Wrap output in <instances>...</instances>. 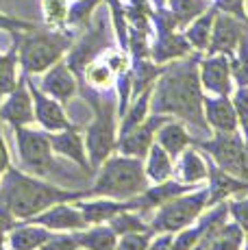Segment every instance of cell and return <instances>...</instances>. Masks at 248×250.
Returning <instances> with one entry per match:
<instances>
[{"label":"cell","instance_id":"obj_1","mask_svg":"<svg viewBox=\"0 0 248 250\" xmlns=\"http://www.w3.org/2000/svg\"><path fill=\"white\" fill-rule=\"evenodd\" d=\"M200 57H192L179 63H165L164 72L155 81L150 98V113L170 115L185 124L209 133L203 113V85L198 76Z\"/></svg>","mask_w":248,"mask_h":250},{"label":"cell","instance_id":"obj_2","mask_svg":"<svg viewBox=\"0 0 248 250\" xmlns=\"http://www.w3.org/2000/svg\"><path fill=\"white\" fill-rule=\"evenodd\" d=\"M81 198H89V189H65L13 166H9L0 179V205L7 207L20 222L57 203H74Z\"/></svg>","mask_w":248,"mask_h":250},{"label":"cell","instance_id":"obj_3","mask_svg":"<svg viewBox=\"0 0 248 250\" xmlns=\"http://www.w3.org/2000/svg\"><path fill=\"white\" fill-rule=\"evenodd\" d=\"M83 96L87 104L92 107V122L85 128V148L92 170L100 167L107 157H111L118 150V103L116 96L103 98L100 91L85 87Z\"/></svg>","mask_w":248,"mask_h":250},{"label":"cell","instance_id":"obj_4","mask_svg":"<svg viewBox=\"0 0 248 250\" xmlns=\"http://www.w3.org/2000/svg\"><path fill=\"white\" fill-rule=\"evenodd\" d=\"M146 187L148 176L144 172V161L126 155H111L100 163L96 183L89 187V198L107 196L116 200H128L140 196Z\"/></svg>","mask_w":248,"mask_h":250},{"label":"cell","instance_id":"obj_5","mask_svg":"<svg viewBox=\"0 0 248 250\" xmlns=\"http://www.w3.org/2000/svg\"><path fill=\"white\" fill-rule=\"evenodd\" d=\"M72 46V35L61 31H35L18 37V59L22 72L35 76L44 74L50 65L61 61V57Z\"/></svg>","mask_w":248,"mask_h":250},{"label":"cell","instance_id":"obj_6","mask_svg":"<svg viewBox=\"0 0 248 250\" xmlns=\"http://www.w3.org/2000/svg\"><path fill=\"white\" fill-rule=\"evenodd\" d=\"M207 187H200V189L196 187L157 207L150 220L152 233H179L181 229L192 227L207 209Z\"/></svg>","mask_w":248,"mask_h":250},{"label":"cell","instance_id":"obj_7","mask_svg":"<svg viewBox=\"0 0 248 250\" xmlns=\"http://www.w3.org/2000/svg\"><path fill=\"white\" fill-rule=\"evenodd\" d=\"M18 144V155H20L22 170L33 176L46 179L55 172V150H52L50 135L44 128H31V126H18L13 128Z\"/></svg>","mask_w":248,"mask_h":250},{"label":"cell","instance_id":"obj_8","mask_svg":"<svg viewBox=\"0 0 248 250\" xmlns=\"http://www.w3.org/2000/svg\"><path fill=\"white\" fill-rule=\"evenodd\" d=\"M194 144L198 146V150L207 152L220 170L237 176V179L248 181V157H246V146H244L242 131L216 133L213 137L198 139Z\"/></svg>","mask_w":248,"mask_h":250},{"label":"cell","instance_id":"obj_9","mask_svg":"<svg viewBox=\"0 0 248 250\" xmlns=\"http://www.w3.org/2000/svg\"><path fill=\"white\" fill-rule=\"evenodd\" d=\"M26 83H28V91H31V98H33L35 122L40 124L44 131L57 133V131H63V128L74 126V124L70 122L68 113H65L63 103H59V100H55L52 96L44 94V91L40 89V85H37V81L33 79L31 74H26Z\"/></svg>","mask_w":248,"mask_h":250},{"label":"cell","instance_id":"obj_10","mask_svg":"<svg viewBox=\"0 0 248 250\" xmlns=\"http://www.w3.org/2000/svg\"><path fill=\"white\" fill-rule=\"evenodd\" d=\"M0 122L9 124L11 128L18 126H31L35 122V113H33V98L28 91L26 74L18 79V85L0 100Z\"/></svg>","mask_w":248,"mask_h":250},{"label":"cell","instance_id":"obj_11","mask_svg":"<svg viewBox=\"0 0 248 250\" xmlns=\"http://www.w3.org/2000/svg\"><path fill=\"white\" fill-rule=\"evenodd\" d=\"M170 115H159V113H148V118L135 126L131 133H126L124 137L118 139V152L126 157H135V159H142L148 155L150 146L155 144L157 131L161 128V124L168 122Z\"/></svg>","mask_w":248,"mask_h":250},{"label":"cell","instance_id":"obj_12","mask_svg":"<svg viewBox=\"0 0 248 250\" xmlns=\"http://www.w3.org/2000/svg\"><path fill=\"white\" fill-rule=\"evenodd\" d=\"M200 85L205 94L211 96H231L233 94V76L231 61L227 55H207L200 59L198 65Z\"/></svg>","mask_w":248,"mask_h":250},{"label":"cell","instance_id":"obj_13","mask_svg":"<svg viewBox=\"0 0 248 250\" xmlns=\"http://www.w3.org/2000/svg\"><path fill=\"white\" fill-rule=\"evenodd\" d=\"M244 37V22L237 20L228 13H216L211 28V40L207 46V55H227L231 57L240 46V40Z\"/></svg>","mask_w":248,"mask_h":250},{"label":"cell","instance_id":"obj_14","mask_svg":"<svg viewBox=\"0 0 248 250\" xmlns=\"http://www.w3.org/2000/svg\"><path fill=\"white\" fill-rule=\"evenodd\" d=\"M26 222L40 224V227H46L48 230H55V233H74V230H83L89 227L85 222L83 213L79 211V207L70 203L52 205L46 211H41V213L28 218Z\"/></svg>","mask_w":248,"mask_h":250},{"label":"cell","instance_id":"obj_15","mask_svg":"<svg viewBox=\"0 0 248 250\" xmlns=\"http://www.w3.org/2000/svg\"><path fill=\"white\" fill-rule=\"evenodd\" d=\"M203 113L209 131L216 133H235L240 131V118L233 107L231 96H203Z\"/></svg>","mask_w":248,"mask_h":250},{"label":"cell","instance_id":"obj_16","mask_svg":"<svg viewBox=\"0 0 248 250\" xmlns=\"http://www.w3.org/2000/svg\"><path fill=\"white\" fill-rule=\"evenodd\" d=\"M104 44H107V33H104V24L100 22L98 28H89V33L79 42L74 48H70V55L65 59L68 68L74 72L76 79L83 76V70L87 68V63H92L94 59H98L104 50Z\"/></svg>","mask_w":248,"mask_h":250},{"label":"cell","instance_id":"obj_17","mask_svg":"<svg viewBox=\"0 0 248 250\" xmlns=\"http://www.w3.org/2000/svg\"><path fill=\"white\" fill-rule=\"evenodd\" d=\"M40 89L44 94L52 96L59 103H68L76 96L79 91V81H76L74 72L68 68L65 61H57L55 65H50L48 70L41 74Z\"/></svg>","mask_w":248,"mask_h":250},{"label":"cell","instance_id":"obj_18","mask_svg":"<svg viewBox=\"0 0 248 250\" xmlns=\"http://www.w3.org/2000/svg\"><path fill=\"white\" fill-rule=\"evenodd\" d=\"M74 205L79 207V211L83 213L85 222L92 227V224H107L113 215L122 213L126 209H135V200H116V198H107V196H92V200H74Z\"/></svg>","mask_w":248,"mask_h":250},{"label":"cell","instance_id":"obj_19","mask_svg":"<svg viewBox=\"0 0 248 250\" xmlns=\"http://www.w3.org/2000/svg\"><path fill=\"white\" fill-rule=\"evenodd\" d=\"M48 135H50V144H52L55 155H61L72 163H76L85 174L92 172V166H89V159H87V148H85V139L79 133V128L70 126V128H63V131L48 133Z\"/></svg>","mask_w":248,"mask_h":250},{"label":"cell","instance_id":"obj_20","mask_svg":"<svg viewBox=\"0 0 248 250\" xmlns=\"http://www.w3.org/2000/svg\"><path fill=\"white\" fill-rule=\"evenodd\" d=\"M209 166V198H207V207H213L222 200H228L233 196H240V194H248V181L244 179H237V176L228 174V172L220 170L216 163H207Z\"/></svg>","mask_w":248,"mask_h":250},{"label":"cell","instance_id":"obj_21","mask_svg":"<svg viewBox=\"0 0 248 250\" xmlns=\"http://www.w3.org/2000/svg\"><path fill=\"white\" fill-rule=\"evenodd\" d=\"M192 52V46H189L187 37L183 33L176 31H159V40L152 46V61L159 65L164 63H172V61L185 59V57Z\"/></svg>","mask_w":248,"mask_h":250},{"label":"cell","instance_id":"obj_22","mask_svg":"<svg viewBox=\"0 0 248 250\" xmlns=\"http://www.w3.org/2000/svg\"><path fill=\"white\" fill-rule=\"evenodd\" d=\"M172 176L176 181L185 183V185L198 187V183L207 181L209 166H207L205 157L200 155L198 150H194V148H185V150L179 155V159H176Z\"/></svg>","mask_w":248,"mask_h":250},{"label":"cell","instance_id":"obj_23","mask_svg":"<svg viewBox=\"0 0 248 250\" xmlns=\"http://www.w3.org/2000/svg\"><path fill=\"white\" fill-rule=\"evenodd\" d=\"M155 142L159 144L161 148H164L165 152H168L172 159H179V155L185 150V148H189L196 139L187 133V128H185V122H181V120H174L170 118L168 122L161 124V128L157 131V137Z\"/></svg>","mask_w":248,"mask_h":250},{"label":"cell","instance_id":"obj_24","mask_svg":"<svg viewBox=\"0 0 248 250\" xmlns=\"http://www.w3.org/2000/svg\"><path fill=\"white\" fill-rule=\"evenodd\" d=\"M246 233L237 222H224L220 229L205 235L194 250H242Z\"/></svg>","mask_w":248,"mask_h":250},{"label":"cell","instance_id":"obj_25","mask_svg":"<svg viewBox=\"0 0 248 250\" xmlns=\"http://www.w3.org/2000/svg\"><path fill=\"white\" fill-rule=\"evenodd\" d=\"M55 235V230L33 222H20L13 230L7 233V244L11 250H40Z\"/></svg>","mask_w":248,"mask_h":250},{"label":"cell","instance_id":"obj_26","mask_svg":"<svg viewBox=\"0 0 248 250\" xmlns=\"http://www.w3.org/2000/svg\"><path fill=\"white\" fill-rule=\"evenodd\" d=\"M74 239L83 250H113L118 235L109 224H92L83 230H74Z\"/></svg>","mask_w":248,"mask_h":250},{"label":"cell","instance_id":"obj_27","mask_svg":"<svg viewBox=\"0 0 248 250\" xmlns=\"http://www.w3.org/2000/svg\"><path fill=\"white\" fill-rule=\"evenodd\" d=\"M144 172L150 183H164V181L172 179L174 159L155 142L150 146L148 155L144 157Z\"/></svg>","mask_w":248,"mask_h":250},{"label":"cell","instance_id":"obj_28","mask_svg":"<svg viewBox=\"0 0 248 250\" xmlns=\"http://www.w3.org/2000/svg\"><path fill=\"white\" fill-rule=\"evenodd\" d=\"M165 65H159L155 63V61H146L144 57L142 59H135V63L128 68L131 72V100L135 98V96H140L144 89H148L155 85V81L159 79V74L164 72Z\"/></svg>","mask_w":248,"mask_h":250},{"label":"cell","instance_id":"obj_29","mask_svg":"<svg viewBox=\"0 0 248 250\" xmlns=\"http://www.w3.org/2000/svg\"><path fill=\"white\" fill-rule=\"evenodd\" d=\"M218 9H207L203 11L198 18H194L189 28L185 31V37H187L189 46L196 48V50H207L209 40H211V28H213V18H216Z\"/></svg>","mask_w":248,"mask_h":250},{"label":"cell","instance_id":"obj_30","mask_svg":"<svg viewBox=\"0 0 248 250\" xmlns=\"http://www.w3.org/2000/svg\"><path fill=\"white\" fill-rule=\"evenodd\" d=\"M107 224L111 227V230L118 237H120V235H128V233H148V230H152L150 222L144 220V213L135 211V209H126V211H122V213L113 215Z\"/></svg>","mask_w":248,"mask_h":250},{"label":"cell","instance_id":"obj_31","mask_svg":"<svg viewBox=\"0 0 248 250\" xmlns=\"http://www.w3.org/2000/svg\"><path fill=\"white\" fill-rule=\"evenodd\" d=\"M83 79L87 87L96 91H111L113 83H116V74L109 70V65L103 59H94L92 63H87V68L83 70Z\"/></svg>","mask_w":248,"mask_h":250},{"label":"cell","instance_id":"obj_32","mask_svg":"<svg viewBox=\"0 0 248 250\" xmlns=\"http://www.w3.org/2000/svg\"><path fill=\"white\" fill-rule=\"evenodd\" d=\"M18 46H13L9 52L0 55V100L18 85Z\"/></svg>","mask_w":248,"mask_h":250},{"label":"cell","instance_id":"obj_33","mask_svg":"<svg viewBox=\"0 0 248 250\" xmlns=\"http://www.w3.org/2000/svg\"><path fill=\"white\" fill-rule=\"evenodd\" d=\"M228 61H231L233 83H237V87L240 85H248V37L246 35L240 40V46L228 57Z\"/></svg>","mask_w":248,"mask_h":250},{"label":"cell","instance_id":"obj_34","mask_svg":"<svg viewBox=\"0 0 248 250\" xmlns=\"http://www.w3.org/2000/svg\"><path fill=\"white\" fill-rule=\"evenodd\" d=\"M203 11H207L203 0H170V13L174 16V20L179 26L189 24Z\"/></svg>","mask_w":248,"mask_h":250},{"label":"cell","instance_id":"obj_35","mask_svg":"<svg viewBox=\"0 0 248 250\" xmlns=\"http://www.w3.org/2000/svg\"><path fill=\"white\" fill-rule=\"evenodd\" d=\"M44 20L48 26H63L68 20V0H44Z\"/></svg>","mask_w":248,"mask_h":250},{"label":"cell","instance_id":"obj_36","mask_svg":"<svg viewBox=\"0 0 248 250\" xmlns=\"http://www.w3.org/2000/svg\"><path fill=\"white\" fill-rule=\"evenodd\" d=\"M100 0H76L72 7L68 9V22L70 26H85V24L89 22V18H92L94 9H96V4Z\"/></svg>","mask_w":248,"mask_h":250},{"label":"cell","instance_id":"obj_37","mask_svg":"<svg viewBox=\"0 0 248 250\" xmlns=\"http://www.w3.org/2000/svg\"><path fill=\"white\" fill-rule=\"evenodd\" d=\"M152 230L148 233H128V235H120L116 242L113 250H146L152 239Z\"/></svg>","mask_w":248,"mask_h":250},{"label":"cell","instance_id":"obj_38","mask_svg":"<svg viewBox=\"0 0 248 250\" xmlns=\"http://www.w3.org/2000/svg\"><path fill=\"white\" fill-rule=\"evenodd\" d=\"M228 203V215L233 218V222H237L242 230L248 235V196L246 198H233L227 200Z\"/></svg>","mask_w":248,"mask_h":250},{"label":"cell","instance_id":"obj_39","mask_svg":"<svg viewBox=\"0 0 248 250\" xmlns=\"http://www.w3.org/2000/svg\"><path fill=\"white\" fill-rule=\"evenodd\" d=\"M231 100L237 111V118H240V128L246 126L248 124V85H240L231 94Z\"/></svg>","mask_w":248,"mask_h":250},{"label":"cell","instance_id":"obj_40","mask_svg":"<svg viewBox=\"0 0 248 250\" xmlns=\"http://www.w3.org/2000/svg\"><path fill=\"white\" fill-rule=\"evenodd\" d=\"M100 59H103L104 63L109 65V70H111L116 76L120 74V72H124V70H128V68H131V61H128V57L124 55V52L113 50V48H109V50H104L103 55H100Z\"/></svg>","mask_w":248,"mask_h":250},{"label":"cell","instance_id":"obj_41","mask_svg":"<svg viewBox=\"0 0 248 250\" xmlns=\"http://www.w3.org/2000/svg\"><path fill=\"white\" fill-rule=\"evenodd\" d=\"M40 250H81L74 239V233H55Z\"/></svg>","mask_w":248,"mask_h":250},{"label":"cell","instance_id":"obj_42","mask_svg":"<svg viewBox=\"0 0 248 250\" xmlns=\"http://www.w3.org/2000/svg\"><path fill=\"white\" fill-rule=\"evenodd\" d=\"M216 9L222 13H228V16H235L242 22H248L246 0H216Z\"/></svg>","mask_w":248,"mask_h":250},{"label":"cell","instance_id":"obj_43","mask_svg":"<svg viewBox=\"0 0 248 250\" xmlns=\"http://www.w3.org/2000/svg\"><path fill=\"white\" fill-rule=\"evenodd\" d=\"M0 28H4V31H33L35 28V24L31 22H22V20H16V18H9V16H2L0 13Z\"/></svg>","mask_w":248,"mask_h":250},{"label":"cell","instance_id":"obj_44","mask_svg":"<svg viewBox=\"0 0 248 250\" xmlns=\"http://www.w3.org/2000/svg\"><path fill=\"white\" fill-rule=\"evenodd\" d=\"M20 224V220L7 209V207L0 205V235H7L9 230H13Z\"/></svg>","mask_w":248,"mask_h":250},{"label":"cell","instance_id":"obj_45","mask_svg":"<svg viewBox=\"0 0 248 250\" xmlns=\"http://www.w3.org/2000/svg\"><path fill=\"white\" fill-rule=\"evenodd\" d=\"M172 237L174 233H155L146 250H172Z\"/></svg>","mask_w":248,"mask_h":250},{"label":"cell","instance_id":"obj_46","mask_svg":"<svg viewBox=\"0 0 248 250\" xmlns=\"http://www.w3.org/2000/svg\"><path fill=\"white\" fill-rule=\"evenodd\" d=\"M11 166V157H9V146L4 142V133H2V122H0V179L7 172V167Z\"/></svg>","mask_w":248,"mask_h":250},{"label":"cell","instance_id":"obj_47","mask_svg":"<svg viewBox=\"0 0 248 250\" xmlns=\"http://www.w3.org/2000/svg\"><path fill=\"white\" fill-rule=\"evenodd\" d=\"M242 135H244V146H246V157H248V126H242Z\"/></svg>","mask_w":248,"mask_h":250},{"label":"cell","instance_id":"obj_48","mask_svg":"<svg viewBox=\"0 0 248 250\" xmlns=\"http://www.w3.org/2000/svg\"><path fill=\"white\" fill-rule=\"evenodd\" d=\"M4 239H7V235H0V244H2V242H4Z\"/></svg>","mask_w":248,"mask_h":250},{"label":"cell","instance_id":"obj_49","mask_svg":"<svg viewBox=\"0 0 248 250\" xmlns=\"http://www.w3.org/2000/svg\"><path fill=\"white\" fill-rule=\"evenodd\" d=\"M0 250H7V248H4V242H2V244H0Z\"/></svg>","mask_w":248,"mask_h":250},{"label":"cell","instance_id":"obj_50","mask_svg":"<svg viewBox=\"0 0 248 250\" xmlns=\"http://www.w3.org/2000/svg\"><path fill=\"white\" fill-rule=\"evenodd\" d=\"M246 16H248V0H246Z\"/></svg>","mask_w":248,"mask_h":250},{"label":"cell","instance_id":"obj_51","mask_svg":"<svg viewBox=\"0 0 248 250\" xmlns=\"http://www.w3.org/2000/svg\"><path fill=\"white\" fill-rule=\"evenodd\" d=\"M159 2H161V0H159Z\"/></svg>","mask_w":248,"mask_h":250},{"label":"cell","instance_id":"obj_52","mask_svg":"<svg viewBox=\"0 0 248 250\" xmlns=\"http://www.w3.org/2000/svg\"><path fill=\"white\" fill-rule=\"evenodd\" d=\"M246 126H248V124H246Z\"/></svg>","mask_w":248,"mask_h":250}]
</instances>
